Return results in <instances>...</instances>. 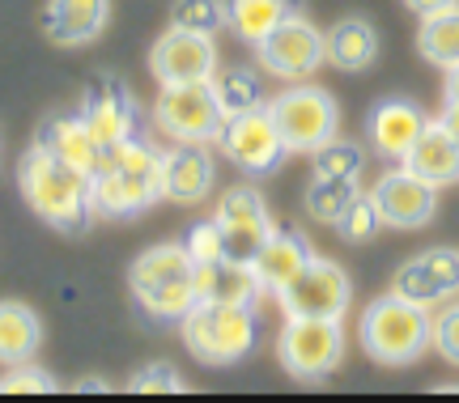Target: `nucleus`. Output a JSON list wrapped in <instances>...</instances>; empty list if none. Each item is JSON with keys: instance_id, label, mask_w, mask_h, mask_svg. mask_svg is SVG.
<instances>
[{"instance_id": "obj_11", "label": "nucleus", "mask_w": 459, "mask_h": 403, "mask_svg": "<svg viewBox=\"0 0 459 403\" xmlns=\"http://www.w3.org/2000/svg\"><path fill=\"white\" fill-rule=\"evenodd\" d=\"M213 217H217V226H221V234H226V259H238V263H255L264 242L277 234L260 192H251V187L226 192Z\"/></svg>"}, {"instance_id": "obj_26", "label": "nucleus", "mask_w": 459, "mask_h": 403, "mask_svg": "<svg viewBox=\"0 0 459 403\" xmlns=\"http://www.w3.org/2000/svg\"><path fill=\"white\" fill-rule=\"evenodd\" d=\"M290 13H294V0H226V26L251 47L264 43Z\"/></svg>"}, {"instance_id": "obj_32", "label": "nucleus", "mask_w": 459, "mask_h": 403, "mask_svg": "<svg viewBox=\"0 0 459 403\" xmlns=\"http://www.w3.org/2000/svg\"><path fill=\"white\" fill-rule=\"evenodd\" d=\"M336 229H341L344 242H370L383 229V212H378L375 195H358L353 204H349V212H344L341 221H336Z\"/></svg>"}, {"instance_id": "obj_34", "label": "nucleus", "mask_w": 459, "mask_h": 403, "mask_svg": "<svg viewBox=\"0 0 459 403\" xmlns=\"http://www.w3.org/2000/svg\"><path fill=\"white\" fill-rule=\"evenodd\" d=\"M434 348L443 361L459 365V302H451L446 310L434 314Z\"/></svg>"}, {"instance_id": "obj_17", "label": "nucleus", "mask_w": 459, "mask_h": 403, "mask_svg": "<svg viewBox=\"0 0 459 403\" xmlns=\"http://www.w3.org/2000/svg\"><path fill=\"white\" fill-rule=\"evenodd\" d=\"M82 115L102 149H115V145H124V141H132V136H141V132H136L141 119H136V107H132L128 90L111 77H102L99 85L90 90Z\"/></svg>"}, {"instance_id": "obj_30", "label": "nucleus", "mask_w": 459, "mask_h": 403, "mask_svg": "<svg viewBox=\"0 0 459 403\" xmlns=\"http://www.w3.org/2000/svg\"><path fill=\"white\" fill-rule=\"evenodd\" d=\"M170 26L196 34H217L226 26V0H175Z\"/></svg>"}, {"instance_id": "obj_28", "label": "nucleus", "mask_w": 459, "mask_h": 403, "mask_svg": "<svg viewBox=\"0 0 459 403\" xmlns=\"http://www.w3.org/2000/svg\"><path fill=\"white\" fill-rule=\"evenodd\" d=\"M358 178H336V175H315L311 187H307V212L324 226H336L349 204L358 200Z\"/></svg>"}, {"instance_id": "obj_3", "label": "nucleus", "mask_w": 459, "mask_h": 403, "mask_svg": "<svg viewBox=\"0 0 459 403\" xmlns=\"http://www.w3.org/2000/svg\"><path fill=\"white\" fill-rule=\"evenodd\" d=\"M361 348L378 365H412L426 348H434V314L429 306H417L400 293H387L366 306L361 314Z\"/></svg>"}, {"instance_id": "obj_10", "label": "nucleus", "mask_w": 459, "mask_h": 403, "mask_svg": "<svg viewBox=\"0 0 459 403\" xmlns=\"http://www.w3.org/2000/svg\"><path fill=\"white\" fill-rule=\"evenodd\" d=\"M255 51H260V64L273 77L298 81L328 60V34H319L307 17L290 13L264 43H255Z\"/></svg>"}, {"instance_id": "obj_15", "label": "nucleus", "mask_w": 459, "mask_h": 403, "mask_svg": "<svg viewBox=\"0 0 459 403\" xmlns=\"http://www.w3.org/2000/svg\"><path fill=\"white\" fill-rule=\"evenodd\" d=\"M213 153L204 141H179L162 153V200L175 204H200L204 195L213 192Z\"/></svg>"}, {"instance_id": "obj_36", "label": "nucleus", "mask_w": 459, "mask_h": 403, "mask_svg": "<svg viewBox=\"0 0 459 403\" xmlns=\"http://www.w3.org/2000/svg\"><path fill=\"white\" fill-rule=\"evenodd\" d=\"M17 390H56V382H51L43 370H26V365H13V373L0 382V395H17Z\"/></svg>"}, {"instance_id": "obj_12", "label": "nucleus", "mask_w": 459, "mask_h": 403, "mask_svg": "<svg viewBox=\"0 0 459 403\" xmlns=\"http://www.w3.org/2000/svg\"><path fill=\"white\" fill-rule=\"evenodd\" d=\"M370 195H375L378 212H383V226H392V229H421L438 212V187L426 183L421 175H412L409 166L383 175Z\"/></svg>"}, {"instance_id": "obj_18", "label": "nucleus", "mask_w": 459, "mask_h": 403, "mask_svg": "<svg viewBox=\"0 0 459 403\" xmlns=\"http://www.w3.org/2000/svg\"><path fill=\"white\" fill-rule=\"evenodd\" d=\"M34 145L56 153L60 161H68L73 170H82V175H99L102 158H107V149L94 141V132L85 124V115H56V119H43V128L34 136Z\"/></svg>"}, {"instance_id": "obj_1", "label": "nucleus", "mask_w": 459, "mask_h": 403, "mask_svg": "<svg viewBox=\"0 0 459 403\" xmlns=\"http://www.w3.org/2000/svg\"><path fill=\"white\" fill-rule=\"evenodd\" d=\"M17 183H22L26 204L48 226L65 229V234H85L90 212H94V178L90 175L73 170L68 161L34 145L17 166Z\"/></svg>"}, {"instance_id": "obj_13", "label": "nucleus", "mask_w": 459, "mask_h": 403, "mask_svg": "<svg viewBox=\"0 0 459 403\" xmlns=\"http://www.w3.org/2000/svg\"><path fill=\"white\" fill-rule=\"evenodd\" d=\"M392 293L409 297L417 306H443L459 293V251H446V246H434V251H421L412 255L392 280Z\"/></svg>"}, {"instance_id": "obj_7", "label": "nucleus", "mask_w": 459, "mask_h": 403, "mask_svg": "<svg viewBox=\"0 0 459 403\" xmlns=\"http://www.w3.org/2000/svg\"><path fill=\"white\" fill-rule=\"evenodd\" d=\"M217 145L226 149V158L234 166H243L247 175H268L290 153V145H285V136H281L277 119H273L268 107L230 115L226 124H221V132H217Z\"/></svg>"}, {"instance_id": "obj_20", "label": "nucleus", "mask_w": 459, "mask_h": 403, "mask_svg": "<svg viewBox=\"0 0 459 403\" xmlns=\"http://www.w3.org/2000/svg\"><path fill=\"white\" fill-rule=\"evenodd\" d=\"M107 17H111V0H51L43 13V30L60 47H82L107 30Z\"/></svg>"}, {"instance_id": "obj_24", "label": "nucleus", "mask_w": 459, "mask_h": 403, "mask_svg": "<svg viewBox=\"0 0 459 403\" xmlns=\"http://www.w3.org/2000/svg\"><path fill=\"white\" fill-rule=\"evenodd\" d=\"M43 344V322L22 302H0V365H26Z\"/></svg>"}, {"instance_id": "obj_5", "label": "nucleus", "mask_w": 459, "mask_h": 403, "mask_svg": "<svg viewBox=\"0 0 459 403\" xmlns=\"http://www.w3.org/2000/svg\"><path fill=\"white\" fill-rule=\"evenodd\" d=\"M268 111L277 119L281 136L290 153H315L328 141H336V128H341V111H336V98L319 85H294L268 102Z\"/></svg>"}, {"instance_id": "obj_38", "label": "nucleus", "mask_w": 459, "mask_h": 403, "mask_svg": "<svg viewBox=\"0 0 459 403\" xmlns=\"http://www.w3.org/2000/svg\"><path fill=\"white\" fill-rule=\"evenodd\" d=\"M438 124H443L446 136H451V141L459 145V102H446V111L438 115Z\"/></svg>"}, {"instance_id": "obj_23", "label": "nucleus", "mask_w": 459, "mask_h": 403, "mask_svg": "<svg viewBox=\"0 0 459 403\" xmlns=\"http://www.w3.org/2000/svg\"><path fill=\"white\" fill-rule=\"evenodd\" d=\"M192 272H196V263L187 255V246H153V251H145V255L132 263L128 280H132V293L145 297V293H153V289L192 280Z\"/></svg>"}, {"instance_id": "obj_19", "label": "nucleus", "mask_w": 459, "mask_h": 403, "mask_svg": "<svg viewBox=\"0 0 459 403\" xmlns=\"http://www.w3.org/2000/svg\"><path fill=\"white\" fill-rule=\"evenodd\" d=\"M192 285H196L200 302H226V306H255V297L264 293L255 268H251V263H238V259L196 263Z\"/></svg>"}, {"instance_id": "obj_9", "label": "nucleus", "mask_w": 459, "mask_h": 403, "mask_svg": "<svg viewBox=\"0 0 459 403\" xmlns=\"http://www.w3.org/2000/svg\"><path fill=\"white\" fill-rule=\"evenodd\" d=\"M277 353L294 378H324L344 356L341 319H290L277 339Z\"/></svg>"}, {"instance_id": "obj_6", "label": "nucleus", "mask_w": 459, "mask_h": 403, "mask_svg": "<svg viewBox=\"0 0 459 403\" xmlns=\"http://www.w3.org/2000/svg\"><path fill=\"white\" fill-rule=\"evenodd\" d=\"M153 124L175 141H217V132L226 124V107L217 98L213 77L162 85L158 107H153Z\"/></svg>"}, {"instance_id": "obj_39", "label": "nucleus", "mask_w": 459, "mask_h": 403, "mask_svg": "<svg viewBox=\"0 0 459 403\" xmlns=\"http://www.w3.org/2000/svg\"><path fill=\"white\" fill-rule=\"evenodd\" d=\"M446 102H459V64L446 68Z\"/></svg>"}, {"instance_id": "obj_22", "label": "nucleus", "mask_w": 459, "mask_h": 403, "mask_svg": "<svg viewBox=\"0 0 459 403\" xmlns=\"http://www.w3.org/2000/svg\"><path fill=\"white\" fill-rule=\"evenodd\" d=\"M400 166H409L412 175H421L434 187H451V183H459V145L446 136L443 124H429Z\"/></svg>"}, {"instance_id": "obj_31", "label": "nucleus", "mask_w": 459, "mask_h": 403, "mask_svg": "<svg viewBox=\"0 0 459 403\" xmlns=\"http://www.w3.org/2000/svg\"><path fill=\"white\" fill-rule=\"evenodd\" d=\"M366 166V153L353 141H328L324 149H315V175H336V178H358Z\"/></svg>"}, {"instance_id": "obj_33", "label": "nucleus", "mask_w": 459, "mask_h": 403, "mask_svg": "<svg viewBox=\"0 0 459 403\" xmlns=\"http://www.w3.org/2000/svg\"><path fill=\"white\" fill-rule=\"evenodd\" d=\"M183 246H187L192 263H217V259H226V234H221V226H217V217L192 226V234H187Z\"/></svg>"}, {"instance_id": "obj_8", "label": "nucleus", "mask_w": 459, "mask_h": 403, "mask_svg": "<svg viewBox=\"0 0 459 403\" xmlns=\"http://www.w3.org/2000/svg\"><path fill=\"white\" fill-rule=\"evenodd\" d=\"M277 297H281L285 319H341L344 310H349L353 285H349V276H344L341 263L311 259Z\"/></svg>"}, {"instance_id": "obj_27", "label": "nucleus", "mask_w": 459, "mask_h": 403, "mask_svg": "<svg viewBox=\"0 0 459 403\" xmlns=\"http://www.w3.org/2000/svg\"><path fill=\"white\" fill-rule=\"evenodd\" d=\"M417 51L438 68H455L459 64V4H451V9H443V13L421 17Z\"/></svg>"}, {"instance_id": "obj_35", "label": "nucleus", "mask_w": 459, "mask_h": 403, "mask_svg": "<svg viewBox=\"0 0 459 403\" xmlns=\"http://www.w3.org/2000/svg\"><path fill=\"white\" fill-rule=\"evenodd\" d=\"M128 387L145 395V390H183V382H179V370H175V365H145Z\"/></svg>"}, {"instance_id": "obj_16", "label": "nucleus", "mask_w": 459, "mask_h": 403, "mask_svg": "<svg viewBox=\"0 0 459 403\" xmlns=\"http://www.w3.org/2000/svg\"><path fill=\"white\" fill-rule=\"evenodd\" d=\"M429 128L426 111L417 102H404V98H387L378 102L370 119H366V132H370V145L375 153H383L387 161H404L412 153V145L421 141V132Z\"/></svg>"}, {"instance_id": "obj_29", "label": "nucleus", "mask_w": 459, "mask_h": 403, "mask_svg": "<svg viewBox=\"0 0 459 403\" xmlns=\"http://www.w3.org/2000/svg\"><path fill=\"white\" fill-rule=\"evenodd\" d=\"M213 85H217L221 107H226V119H230V115H243V111L264 107V85H260V77H255V73H247V68L213 73Z\"/></svg>"}, {"instance_id": "obj_37", "label": "nucleus", "mask_w": 459, "mask_h": 403, "mask_svg": "<svg viewBox=\"0 0 459 403\" xmlns=\"http://www.w3.org/2000/svg\"><path fill=\"white\" fill-rule=\"evenodd\" d=\"M412 13H421V17H429V13H443V9H451V4H459V0H404Z\"/></svg>"}, {"instance_id": "obj_4", "label": "nucleus", "mask_w": 459, "mask_h": 403, "mask_svg": "<svg viewBox=\"0 0 459 403\" xmlns=\"http://www.w3.org/2000/svg\"><path fill=\"white\" fill-rule=\"evenodd\" d=\"M183 339H187L192 356L204 365H234L255 348V314L251 306L200 302L183 319Z\"/></svg>"}, {"instance_id": "obj_14", "label": "nucleus", "mask_w": 459, "mask_h": 403, "mask_svg": "<svg viewBox=\"0 0 459 403\" xmlns=\"http://www.w3.org/2000/svg\"><path fill=\"white\" fill-rule=\"evenodd\" d=\"M149 68L162 85H179V81H204L217 73V47L213 34L179 30L170 26V34L158 39V47L149 56Z\"/></svg>"}, {"instance_id": "obj_25", "label": "nucleus", "mask_w": 459, "mask_h": 403, "mask_svg": "<svg viewBox=\"0 0 459 403\" xmlns=\"http://www.w3.org/2000/svg\"><path fill=\"white\" fill-rule=\"evenodd\" d=\"M378 56V34L370 21L361 17H344L328 30V64L344 68V73H361L370 68Z\"/></svg>"}, {"instance_id": "obj_2", "label": "nucleus", "mask_w": 459, "mask_h": 403, "mask_svg": "<svg viewBox=\"0 0 459 403\" xmlns=\"http://www.w3.org/2000/svg\"><path fill=\"white\" fill-rule=\"evenodd\" d=\"M162 200V153L145 136L107 149L94 175V209L107 217H136Z\"/></svg>"}, {"instance_id": "obj_21", "label": "nucleus", "mask_w": 459, "mask_h": 403, "mask_svg": "<svg viewBox=\"0 0 459 403\" xmlns=\"http://www.w3.org/2000/svg\"><path fill=\"white\" fill-rule=\"evenodd\" d=\"M311 242L302 238V234H273V238L264 242V251L255 255V276H260V289L264 293H281L290 280H294L307 263H311Z\"/></svg>"}]
</instances>
